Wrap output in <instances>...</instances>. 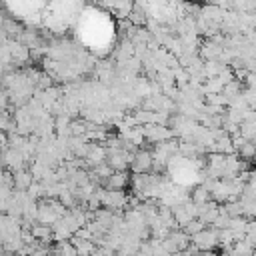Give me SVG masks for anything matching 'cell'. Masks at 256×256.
<instances>
[{
	"mask_svg": "<svg viewBox=\"0 0 256 256\" xmlns=\"http://www.w3.org/2000/svg\"><path fill=\"white\" fill-rule=\"evenodd\" d=\"M216 232H206V230H200V232H196L194 234V244L198 246V248H212V244L216 242Z\"/></svg>",
	"mask_w": 256,
	"mask_h": 256,
	"instance_id": "obj_3",
	"label": "cell"
},
{
	"mask_svg": "<svg viewBox=\"0 0 256 256\" xmlns=\"http://www.w3.org/2000/svg\"><path fill=\"white\" fill-rule=\"evenodd\" d=\"M100 200H102V204H106V206L116 208L120 204H124V194L120 190H106L100 194Z\"/></svg>",
	"mask_w": 256,
	"mask_h": 256,
	"instance_id": "obj_2",
	"label": "cell"
},
{
	"mask_svg": "<svg viewBox=\"0 0 256 256\" xmlns=\"http://www.w3.org/2000/svg\"><path fill=\"white\" fill-rule=\"evenodd\" d=\"M152 164H154V156H152L150 152H144V150L136 152L134 158H132V168H134L136 172H144V170H148Z\"/></svg>",
	"mask_w": 256,
	"mask_h": 256,
	"instance_id": "obj_1",
	"label": "cell"
},
{
	"mask_svg": "<svg viewBox=\"0 0 256 256\" xmlns=\"http://www.w3.org/2000/svg\"><path fill=\"white\" fill-rule=\"evenodd\" d=\"M126 174L124 172H116V174H112L110 176V180H108V184H110V188H122L124 184H126Z\"/></svg>",
	"mask_w": 256,
	"mask_h": 256,
	"instance_id": "obj_4",
	"label": "cell"
}]
</instances>
